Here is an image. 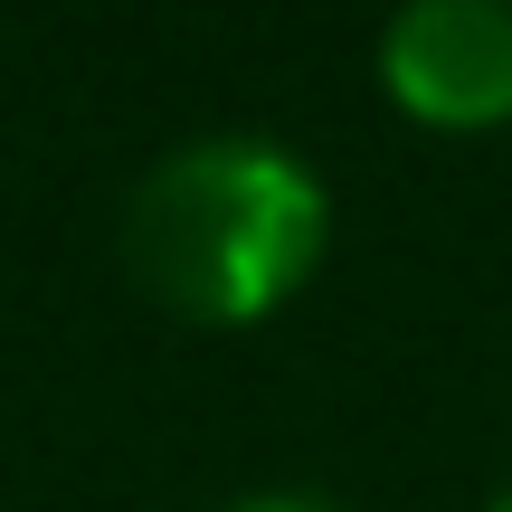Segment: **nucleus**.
Listing matches in <instances>:
<instances>
[{
    "label": "nucleus",
    "instance_id": "nucleus-3",
    "mask_svg": "<svg viewBox=\"0 0 512 512\" xmlns=\"http://www.w3.org/2000/svg\"><path fill=\"white\" fill-rule=\"evenodd\" d=\"M219 512H351V503H332V494H238Z\"/></svg>",
    "mask_w": 512,
    "mask_h": 512
},
{
    "label": "nucleus",
    "instance_id": "nucleus-2",
    "mask_svg": "<svg viewBox=\"0 0 512 512\" xmlns=\"http://www.w3.org/2000/svg\"><path fill=\"white\" fill-rule=\"evenodd\" d=\"M380 95L418 133L512 124V0H418L380 29Z\"/></svg>",
    "mask_w": 512,
    "mask_h": 512
},
{
    "label": "nucleus",
    "instance_id": "nucleus-1",
    "mask_svg": "<svg viewBox=\"0 0 512 512\" xmlns=\"http://www.w3.org/2000/svg\"><path fill=\"white\" fill-rule=\"evenodd\" d=\"M124 275L143 304L200 332L275 323L332 247V190L275 133H200L171 143L124 190Z\"/></svg>",
    "mask_w": 512,
    "mask_h": 512
},
{
    "label": "nucleus",
    "instance_id": "nucleus-4",
    "mask_svg": "<svg viewBox=\"0 0 512 512\" xmlns=\"http://www.w3.org/2000/svg\"><path fill=\"white\" fill-rule=\"evenodd\" d=\"M484 512H512V484H503V494H494V503H484Z\"/></svg>",
    "mask_w": 512,
    "mask_h": 512
}]
</instances>
